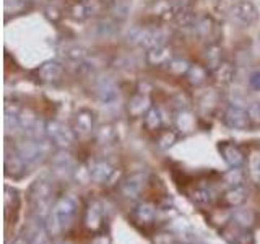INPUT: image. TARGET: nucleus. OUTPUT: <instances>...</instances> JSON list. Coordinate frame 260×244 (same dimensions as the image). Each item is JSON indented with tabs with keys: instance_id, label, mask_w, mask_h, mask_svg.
<instances>
[{
	"instance_id": "f257e3e1",
	"label": "nucleus",
	"mask_w": 260,
	"mask_h": 244,
	"mask_svg": "<svg viewBox=\"0 0 260 244\" xmlns=\"http://www.w3.org/2000/svg\"><path fill=\"white\" fill-rule=\"evenodd\" d=\"M128 41L146 49H153L158 46H165L168 41V33L161 28H140L135 26L128 31Z\"/></svg>"
},
{
	"instance_id": "f03ea898",
	"label": "nucleus",
	"mask_w": 260,
	"mask_h": 244,
	"mask_svg": "<svg viewBox=\"0 0 260 244\" xmlns=\"http://www.w3.org/2000/svg\"><path fill=\"white\" fill-rule=\"evenodd\" d=\"M231 18L241 26H250L258 20V8L249 0H239L231 7Z\"/></svg>"
},
{
	"instance_id": "7ed1b4c3",
	"label": "nucleus",
	"mask_w": 260,
	"mask_h": 244,
	"mask_svg": "<svg viewBox=\"0 0 260 244\" xmlns=\"http://www.w3.org/2000/svg\"><path fill=\"white\" fill-rule=\"evenodd\" d=\"M101 4V0H80V2H75L70 7V15L73 20L85 21L89 16L100 12Z\"/></svg>"
},
{
	"instance_id": "20e7f679",
	"label": "nucleus",
	"mask_w": 260,
	"mask_h": 244,
	"mask_svg": "<svg viewBox=\"0 0 260 244\" xmlns=\"http://www.w3.org/2000/svg\"><path fill=\"white\" fill-rule=\"evenodd\" d=\"M173 59H174L173 47H169L166 44L148 49V52H146V55H145L146 64L151 65V67H161V65H168Z\"/></svg>"
},
{
	"instance_id": "39448f33",
	"label": "nucleus",
	"mask_w": 260,
	"mask_h": 244,
	"mask_svg": "<svg viewBox=\"0 0 260 244\" xmlns=\"http://www.w3.org/2000/svg\"><path fill=\"white\" fill-rule=\"evenodd\" d=\"M38 75L44 83H55L63 75V65L57 60H47L39 67Z\"/></svg>"
},
{
	"instance_id": "423d86ee",
	"label": "nucleus",
	"mask_w": 260,
	"mask_h": 244,
	"mask_svg": "<svg viewBox=\"0 0 260 244\" xmlns=\"http://www.w3.org/2000/svg\"><path fill=\"white\" fill-rule=\"evenodd\" d=\"M151 109V100L148 95L145 93H137L128 100L127 111L132 117H140Z\"/></svg>"
},
{
	"instance_id": "0eeeda50",
	"label": "nucleus",
	"mask_w": 260,
	"mask_h": 244,
	"mask_svg": "<svg viewBox=\"0 0 260 244\" xmlns=\"http://www.w3.org/2000/svg\"><path fill=\"white\" fill-rule=\"evenodd\" d=\"M249 120V114L239 106H230L224 112V122L233 129H246Z\"/></svg>"
},
{
	"instance_id": "6e6552de",
	"label": "nucleus",
	"mask_w": 260,
	"mask_h": 244,
	"mask_svg": "<svg viewBox=\"0 0 260 244\" xmlns=\"http://www.w3.org/2000/svg\"><path fill=\"white\" fill-rule=\"evenodd\" d=\"M96 95L100 98L101 103H114L119 98V88L116 86L112 80H103L100 81V85L96 88Z\"/></svg>"
},
{
	"instance_id": "1a4fd4ad",
	"label": "nucleus",
	"mask_w": 260,
	"mask_h": 244,
	"mask_svg": "<svg viewBox=\"0 0 260 244\" xmlns=\"http://www.w3.org/2000/svg\"><path fill=\"white\" fill-rule=\"evenodd\" d=\"M213 75H215V81L218 85L221 86H226L230 85L231 81L234 80V75H236V69L231 62L228 60H223L221 64L218 65V67L213 70Z\"/></svg>"
},
{
	"instance_id": "9d476101",
	"label": "nucleus",
	"mask_w": 260,
	"mask_h": 244,
	"mask_svg": "<svg viewBox=\"0 0 260 244\" xmlns=\"http://www.w3.org/2000/svg\"><path fill=\"white\" fill-rule=\"evenodd\" d=\"M173 21L181 28H195V24H197V21H199V16L192 10V8L181 7Z\"/></svg>"
},
{
	"instance_id": "9b49d317",
	"label": "nucleus",
	"mask_w": 260,
	"mask_h": 244,
	"mask_svg": "<svg viewBox=\"0 0 260 244\" xmlns=\"http://www.w3.org/2000/svg\"><path fill=\"white\" fill-rule=\"evenodd\" d=\"M86 49L78 44H67L62 47V57L65 60L73 62V64H83L86 59Z\"/></svg>"
},
{
	"instance_id": "f8f14e48",
	"label": "nucleus",
	"mask_w": 260,
	"mask_h": 244,
	"mask_svg": "<svg viewBox=\"0 0 260 244\" xmlns=\"http://www.w3.org/2000/svg\"><path fill=\"white\" fill-rule=\"evenodd\" d=\"M195 31L203 39L213 38L216 31V23L211 16H202V18H199L197 24H195Z\"/></svg>"
},
{
	"instance_id": "ddd939ff",
	"label": "nucleus",
	"mask_w": 260,
	"mask_h": 244,
	"mask_svg": "<svg viewBox=\"0 0 260 244\" xmlns=\"http://www.w3.org/2000/svg\"><path fill=\"white\" fill-rule=\"evenodd\" d=\"M47 132H49V135H51V138H54V140L57 143H60V145H65V143H69L72 140L70 132L63 126H60L59 122H49Z\"/></svg>"
},
{
	"instance_id": "4468645a",
	"label": "nucleus",
	"mask_w": 260,
	"mask_h": 244,
	"mask_svg": "<svg viewBox=\"0 0 260 244\" xmlns=\"http://www.w3.org/2000/svg\"><path fill=\"white\" fill-rule=\"evenodd\" d=\"M185 77H187V81H189L192 86H202L208 78V72L203 65L195 64L190 67V70L187 72Z\"/></svg>"
},
{
	"instance_id": "2eb2a0df",
	"label": "nucleus",
	"mask_w": 260,
	"mask_h": 244,
	"mask_svg": "<svg viewBox=\"0 0 260 244\" xmlns=\"http://www.w3.org/2000/svg\"><path fill=\"white\" fill-rule=\"evenodd\" d=\"M75 127L80 134H89L93 129V112L88 109H81L77 114L75 119Z\"/></svg>"
},
{
	"instance_id": "dca6fc26",
	"label": "nucleus",
	"mask_w": 260,
	"mask_h": 244,
	"mask_svg": "<svg viewBox=\"0 0 260 244\" xmlns=\"http://www.w3.org/2000/svg\"><path fill=\"white\" fill-rule=\"evenodd\" d=\"M205 60L211 70H215L223 62V51L216 43H211L205 51Z\"/></svg>"
},
{
	"instance_id": "f3484780",
	"label": "nucleus",
	"mask_w": 260,
	"mask_h": 244,
	"mask_svg": "<svg viewBox=\"0 0 260 244\" xmlns=\"http://www.w3.org/2000/svg\"><path fill=\"white\" fill-rule=\"evenodd\" d=\"M190 67H192V64L187 59H184V57H174V59L168 64V70L177 77L187 75V72L190 70Z\"/></svg>"
},
{
	"instance_id": "a211bd4d",
	"label": "nucleus",
	"mask_w": 260,
	"mask_h": 244,
	"mask_svg": "<svg viewBox=\"0 0 260 244\" xmlns=\"http://www.w3.org/2000/svg\"><path fill=\"white\" fill-rule=\"evenodd\" d=\"M223 155H224V160L230 163L233 166H238L239 163L242 161V155L241 151L236 148L233 145H224L223 146Z\"/></svg>"
},
{
	"instance_id": "6ab92c4d",
	"label": "nucleus",
	"mask_w": 260,
	"mask_h": 244,
	"mask_svg": "<svg viewBox=\"0 0 260 244\" xmlns=\"http://www.w3.org/2000/svg\"><path fill=\"white\" fill-rule=\"evenodd\" d=\"M161 111L156 108H151L148 112L145 114V124L148 129H158L161 126Z\"/></svg>"
},
{
	"instance_id": "aec40b11",
	"label": "nucleus",
	"mask_w": 260,
	"mask_h": 244,
	"mask_svg": "<svg viewBox=\"0 0 260 244\" xmlns=\"http://www.w3.org/2000/svg\"><path fill=\"white\" fill-rule=\"evenodd\" d=\"M24 8V0H5V13L13 15Z\"/></svg>"
},
{
	"instance_id": "412c9836",
	"label": "nucleus",
	"mask_w": 260,
	"mask_h": 244,
	"mask_svg": "<svg viewBox=\"0 0 260 244\" xmlns=\"http://www.w3.org/2000/svg\"><path fill=\"white\" fill-rule=\"evenodd\" d=\"M192 124H193L192 114L187 111V109L179 111V114H177V126L181 127V129H187V127L192 126Z\"/></svg>"
},
{
	"instance_id": "4be33fe9",
	"label": "nucleus",
	"mask_w": 260,
	"mask_h": 244,
	"mask_svg": "<svg viewBox=\"0 0 260 244\" xmlns=\"http://www.w3.org/2000/svg\"><path fill=\"white\" fill-rule=\"evenodd\" d=\"M44 15H46V18H47V20H51V21H54V23H55V21H59V20L62 18V12H60L57 7H54V5L46 7Z\"/></svg>"
},
{
	"instance_id": "5701e85b",
	"label": "nucleus",
	"mask_w": 260,
	"mask_h": 244,
	"mask_svg": "<svg viewBox=\"0 0 260 244\" xmlns=\"http://www.w3.org/2000/svg\"><path fill=\"white\" fill-rule=\"evenodd\" d=\"M35 120H36V117H35V114H32L31 111H21V114H20V117H18V122L21 126H24V127H31L32 124H35Z\"/></svg>"
},
{
	"instance_id": "b1692460",
	"label": "nucleus",
	"mask_w": 260,
	"mask_h": 244,
	"mask_svg": "<svg viewBox=\"0 0 260 244\" xmlns=\"http://www.w3.org/2000/svg\"><path fill=\"white\" fill-rule=\"evenodd\" d=\"M247 83L252 89H255V92H260V70H254L249 73L247 77Z\"/></svg>"
},
{
	"instance_id": "393cba45",
	"label": "nucleus",
	"mask_w": 260,
	"mask_h": 244,
	"mask_svg": "<svg viewBox=\"0 0 260 244\" xmlns=\"http://www.w3.org/2000/svg\"><path fill=\"white\" fill-rule=\"evenodd\" d=\"M247 114H249V119L254 122V124H260V103L250 104L247 109Z\"/></svg>"
},
{
	"instance_id": "a878e982",
	"label": "nucleus",
	"mask_w": 260,
	"mask_h": 244,
	"mask_svg": "<svg viewBox=\"0 0 260 244\" xmlns=\"http://www.w3.org/2000/svg\"><path fill=\"white\" fill-rule=\"evenodd\" d=\"M173 142H174V134L173 132H165V134L161 135V143L165 145V146L173 145Z\"/></svg>"
},
{
	"instance_id": "bb28decb",
	"label": "nucleus",
	"mask_w": 260,
	"mask_h": 244,
	"mask_svg": "<svg viewBox=\"0 0 260 244\" xmlns=\"http://www.w3.org/2000/svg\"><path fill=\"white\" fill-rule=\"evenodd\" d=\"M101 2H103V4H116L117 0H101Z\"/></svg>"
}]
</instances>
